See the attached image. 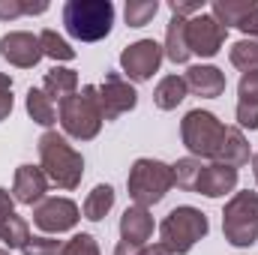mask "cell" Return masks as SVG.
Listing matches in <instances>:
<instances>
[{"instance_id":"19","label":"cell","mask_w":258,"mask_h":255,"mask_svg":"<svg viewBox=\"0 0 258 255\" xmlns=\"http://www.w3.org/2000/svg\"><path fill=\"white\" fill-rule=\"evenodd\" d=\"M42 93H45L51 102L60 105V102L69 99L72 93H78V72L69 69V66H54V69H48L45 78H42Z\"/></svg>"},{"instance_id":"17","label":"cell","mask_w":258,"mask_h":255,"mask_svg":"<svg viewBox=\"0 0 258 255\" xmlns=\"http://www.w3.org/2000/svg\"><path fill=\"white\" fill-rule=\"evenodd\" d=\"M153 228H156V222L147 207L132 204L120 216V240H126L132 246H147V240L153 237Z\"/></svg>"},{"instance_id":"36","label":"cell","mask_w":258,"mask_h":255,"mask_svg":"<svg viewBox=\"0 0 258 255\" xmlns=\"http://www.w3.org/2000/svg\"><path fill=\"white\" fill-rule=\"evenodd\" d=\"M237 30H243V33H246V39H255V42H258V9L246 18V21H243V24H240V27H237Z\"/></svg>"},{"instance_id":"16","label":"cell","mask_w":258,"mask_h":255,"mask_svg":"<svg viewBox=\"0 0 258 255\" xmlns=\"http://www.w3.org/2000/svg\"><path fill=\"white\" fill-rule=\"evenodd\" d=\"M186 87L201 99H216L225 93V72L213 63H195L186 69Z\"/></svg>"},{"instance_id":"3","label":"cell","mask_w":258,"mask_h":255,"mask_svg":"<svg viewBox=\"0 0 258 255\" xmlns=\"http://www.w3.org/2000/svg\"><path fill=\"white\" fill-rule=\"evenodd\" d=\"M114 3L111 0H66L63 27L78 42H99L114 27Z\"/></svg>"},{"instance_id":"1","label":"cell","mask_w":258,"mask_h":255,"mask_svg":"<svg viewBox=\"0 0 258 255\" xmlns=\"http://www.w3.org/2000/svg\"><path fill=\"white\" fill-rule=\"evenodd\" d=\"M36 150H39V168L45 171L48 183H54L57 189H78L81 186V177H84V156L66 141V135L54 132V129H45L36 141Z\"/></svg>"},{"instance_id":"38","label":"cell","mask_w":258,"mask_h":255,"mask_svg":"<svg viewBox=\"0 0 258 255\" xmlns=\"http://www.w3.org/2000/svg\"><path fill=\"white\" fill-rule=\"evenodd\" d=\"M144 255H174V252L162 243H153V246H144Z\"/></svg>"},{"instance_id":"21","label":"cell","mask_w":258,"mask_h":255,"mask_svg":"<svg viewBox=\"0 0 258 255\" xmlns=\"http://www.w3.org/2000/svg\"><path fill=\"white\" fill-rule=\"evenodd\" d=\"M258 9L255 0H213L210 3V15L228 30V27H240L252 12Z\"/></svg>"},{"instance_id":"22","label":"cell","mask_w":258,"mask_h":255,"mask_svg":"<svg viewBox=\"0 0 258 255\" xmlns=\"http://www.w3.org/2000/svg\"><path fill=\"white\" fill-rule=\"evenodd\" d=\"M186 93H189V87H186V78L183 75H165L156 84V90H153V105L159 111H174L186 99Z\"/></svg>"},{"instance_id":"14","label":"cell","mask_w":258,"mask_h":255,"mask_svg":"<svg viewBox=\"0 0 258 255\" xmlns=\"http://www.w3.org/2000/svg\"><path fill=\"white\" fill-rule=\"evenodd\" d=\"M48 192V177L39 165H18L15 168V177H12V198L15 204H24V207H36Z\"/></svg>"},{"instance_id":"23","label":"cell","mask_w":258,"mask_h":255,"mask_svg":"<svg viewBox=\"0 0 258 255\" xmlns=\"http://www.w3.org/2000/svg\"><path fill=\"white\" fill-rule=\"evenodd\" d=\"M111 207H114V189L108 183H99V186H93V189L87 192V198L81 204V213L90 222H102L111 213Z\"/></svg>"},{"instance_id":"2","label":"cell","mask_w":258,"mask_h":255,"mask_svg":"<svg viewBox=\"0 0 258 255\" xmlns=\"http://www.w3.org/2000/svg\"><path fill=\"white\" fill-rule=\"evenodd\" d=\"M57 120L69 138L75 141H93L105 123L102 105H99V90L96 84H84L78 93H72L57 105Z\"/></svg>"},{"instance_id":"7","label":"cell","mask_w":258,"mask_h":255,"mask_svg":"<svg viewBox=\"0 0 258 255\" xmlns=\"http://www.w3.org/2000/svg\"><path fill=\"white\" fill-rule=\"evenodd\" d=\"M222 135H225V123L213 111L192 108L180 120V141L189 150V156L201 159V162L204 159H216V150L222 144Z\"/></svg>"},{"instance_id":"28","label":"cell","mask_w":258,"mask_h":255,"mask_svg":"<svg viewBox=\"0 0 258 255\" xmlns=\"http://www.w3.org/2000/svg\"><path fill=\"white\" fill-rule=\"evenodd\" d=\"M156 12H159V0H126L123 18L129 27H144L156 18Z\"/></svg>"},{"instance_id":"12","label":"cell","mask_w":258,"mask_h":255,"mask_svg":"<svg viewBox=\"0 0 258 255\" xmlns=\"http://www.w3.org/2000/svg\"><path fill=\"white\" fill-rule=\"evenodd\" d=\"M0 57L18 69H33L42 60V45L39 36L30 30H9L0 36Z\"/></svg>"},{"instance_id":"31","label":"cell","mask_w":258,"mask_h":255,"mask_svg":"<svg viewBox=\"0 0 258 255\" xmlns=\"http://www.w3.org/2000/svg\"><path fill=\"white\" fill-rule=\"evenodd\" d=\"M234 117H237V129H258V99H237V108H234Z\"/></svg>"},{"instance_id":"15","label":"cell","mask_w":258,"mask_h":255,"mask_svg":"<svg viewBox=\"0 0 258 255\" xmlns=\"http://www.w3.org/2000/svg\"><path fill=\"white\" fill-rule=\"evenodd\" d=\"M234 189H237V168H228L222 162H204L198 186H195L198 195H204V198H225Z\"/></svg>"},{"instance_id":"10","label":"cell","mask_w":258,"mask_h":255,"mask_svg":"<svg viewBox=\"0 0 258 255\" xmlns=\"http://www.w3.org/2000/svg\"><path fill=\"white\" fill-rule=\"evenodd\" d=\"M96 90H99V105L105 120H117L120 114L138 105V90L132 87V81L123 78V72H105V81Z\"/></svg>"},{"instance_id":"34","label":"cell","mask_w":258,"mask_h":255,"mask_svg":"<svg viewBox=\"0 0 258 255\" xmlns=\"http://www.w3.org/2000/svg\"><path fill=\"white\" fill-rule=\"evenodd\" d=\"M168 9L177 18H195L198 12H204V0H171Z\"/></svg>"},{"instance_id":"39","label":"cell","mask_w":258,"mask_h":255,"mask_svg":"<svg viewBox=\"0 0 258 255\" xmlns=\"http://www.w3.org/2000/svg\"><path fill=\"white\" fill-rule=\"evenodd\" d=\"M249 162H252V174H255V183H258V153H252V159H249Z\"/></svg>"},{"instance_id":"20","label":"cell","mask_w":258,"mask_h":255,"mask_svg":"<svg viewBox=\"0 0 258 255\" xmlns=\"http://www.w3.org/2000/svg\"><path fill=\"white\" fill-rule=\"evenodd\" d=\"M186 21L189 18H177L171 15L168 27H165V45H162V54L171 60V63H186L192 57L189 51V42H186Z\"/></svg>"},{"instance_id":"6","label":"cell","mask_w":258,"mask_h":255,"mask_svg":"<svg viewBox=\"0 0 258 255\" xmlns=\"http://www.w3.org/2000/svg\"><path fill=\"white\" fill-rule=\"evenodd\" d=\"M222 234L231 246L246 249L258 240V192H234L222 210Z\"/></svg>"},{"instance_id":"13","label":"cell","mask_w":258,"mask_h":255,"mask_svg":"<svg viewBox=\"0 0 258 255\" xmlns=\"http://www.w3.org/2000/svg\"><path fill=\"white\" fill-rule=\"evenodd\" d=\"M0 240L6 249H24L30 243V225L24 216L15 213V198L3 186H0Z\"/></svg>"},{"instance_id":"11","label":"cell","mask_w":258,"mask_h":255,"mask_svg":"<svg viewBox=\"0 0 258 255\" xmlns=\"http://www.w3.org/2000/svg\"><path fill=\"white\" fill-rule=\"evenodd\" d=\"M225 36L228 30L210 12H198L195 18L186 21V42H189V51L198 57H216L219 48L225 45Z\"/></svg>"},{"instance_id":"24","label":"cell","mask_w":258,"mask_h":255,"mask_svg":"<svg viewBox=\"0 0 258 255\" xmlns=\"http://www.w3.org/2000/svg\"><path fill=\"white\" fill-rule=\"evenodd\" d=\"M24 105H27V114H30L33 123H39V126H45V129L57 123V108H54V102L42 93V87H30Z\"/></svg>"},{"instance_id":"4","label":"cell","mask_w":258,"mask_h":255,"mask_svg":"<svg viewBox=\"0 0 258 255\" xmlns=\"http://www.w3.org/2000/svg\"><path fill=\"white\" fill-rule=\"evenodd\" d=\"M174 186V174H171V165L162 162V159H150V156H141L132 162L126 177V192L129 198L138 204V207H153L159 204L168 189Z\"/></svg>"},{"instance_id":"37","label":"cell","mask_w":258,"mask_h":255,"mask_svg":"<svg viewBox=\"0 0 258 255\" xmlns=\"http://www.w3.org/2000/svg\"><path fill=\"white\" fill-rule=\"evenodd\" d=\"M114 255H144V246H132L126 240H120V243L114 246Z\"/></svg>"},{"instance_id":"30","label":"cell","mask_w":258,"mask_h":255,"mask_svg":"<svg viewBox=\"0 0 258 255\" xmlns=\"http://www.w3.org/2000/svg\"><path fill=\"white\" fill-rule=\"evenodd\" d=\"M60 255H99V243L93 234L81 231V234H72L63 243V252Z\"/></svg>"},{"instance_id":"35","label":"cell","mask_w":258,"mask_h":255,"mask_svg":"<svg viewBox=\"0 0 258 255\" xmlns=\"http://www.w3.org/2000/svg\"><path fill=\"white\" fill-rule=\"evenodd\" d=\"M237 99H258V69L240 75V81H237Z\"/></svg>"},{"instance_id":"26","label":"cell","mask_w":258,"mask_h":255,"mask_svg":"<svg viewBox=\"0 0 258 255\" xmlns=\"http://www.w3.org/2000/svg\"><path fill=\"white\" fill-rule=\"evenodd\" d=\"M201 168L204 162L195 159V156H183L171 165V174H174V186H180L183 192H195L198 186V177H201Z\"/></svg>"},{"instance_id":"40","label":"cell","mask_w":258,"mask_h":255,"mask_svg":"<svg viewBox=\"0 0 258 255\" xmlns=\"http://www.w3.org/2000/svg\"><path fill=\"white\" fill-rule=\"evenodd\" d=\"M0 255H9V249H3V246H0Z\"/></svg>"},{"instance_id":"18","label":"cell","mask_w":258,"mask_h":255,"mask_svg":"<svg viewBox=\"0 0 258 255\" xmlns=\"http://www.w3.org/2000/svg\"><path fill=\"white\" fill-rule=\"evenodd\" d=\"M249 159H252V150H249V141H246L243 129L225 126L222 144H219L213 162H222V165H228V168H243V165H249Z\"/></svg>"},{"instance_id":"25","label":"cell","mask_w":258,"mask_h":255,"mask_svg":"<svg viewBox=\"0 0 258 255\" xmlns=\"http://www.w3.org/2000/svg\"><path fill=\"white\" fill-rule=\"evenodd\" d=\"M39 45H42V57H51L54 63L75 60V48L66 42L57 30H42L39 33Z\"/></svg>"},{"instance_id":"27","label":"cell","mask_w":258,"mask_h":255,"mask_svg":"<svg viewBox=\"0 0 258 255\" xmlns=\"http://www.w3.org/2000/svg\"><path fill=\"white\" fill-rule=\"evenodd\" d=\"M228 60H231L234 69H240V72L258 69V42L255 39H237L231 45V51H228Z\"/></svg>"},{"instance_id":"5","label":"cell","mask_w":258,"mask_h":255,"mask_svg":"<svg viewBox=\"0 0 258 255\" xmlns=\"http://www.w3.org/2000/svg\"><path fill=\"white\" fill-rule=\"evenodd\" d=\"M207 231H210L207 213L189 204H180L159 222V243L168 246L174 255H186L198 240L207 237Z\"/></svg>"},{"instance_id":"33","label":"cell","mask_w":258,"mask_h":255,"mask_svg":"<svg viewBox=\"0 0 258 255\" xmlns=\"http://www.w3.org/2000/svg\"><path fill=\"white\" fill-rule=\"evenodd\" d=\"M15 108V99H12V78L6 72H0V123L12 114Z\"/></svg>"},{"instance_id":"32","label":"cell","mask_w":258,"mask_h":255,"mask_svg":"<svg viewBox=\"0 0 258 255\" xmlns=\"http://www.w3.org/2000/svg\"><path fill=\"white\" fill-rule=\"evenodd\" d=\"M21 252L24 255H60L63 252V243L54 240V237H48V234H42V237H30V243Z\"/></svg>"},{"instance_id":"9","label":"cell","mask_w":258,"mask_h":255,"mask_svg":"<svg viewBox=\"0 0 258 255\" xmlns=\"http://www.w3.org/2000/svg\"><path fill=\"white\" fill-rule=\"evenodd\" d=\"M165 60L162 45L156 39H138L120 51V72L126 81H150Z\"/></svg>"},{"instance_id":"8","label":"cell","mask_w":258,"mask_h":255,"mask_svg":"<svg viewBox=\"0 0 258 255\" xmlns=\"http://www.w3.org/2000/svg\"><path fill=\"white\" fill-rule=\"evenodd\" d=\"M78 219H81V207L72 198H63V195H45L33 207V225L45 234L72 231L78 225Z\"/></svg>"},{"instance_id":"29","label":"cell","mask_w":258,"mask_h":255,"mask_svg":"<svg viewBox=\"0 0 258 255\" xmlns=\"http://www.w3.org/2000/svg\"><path fill=\"white\" fill-rule=\"evenodd\" d=\"M45 9H48L45 0H39V3H33V0H0V21H15L21 15H39Z\"/></svg>"}]
</instances>
